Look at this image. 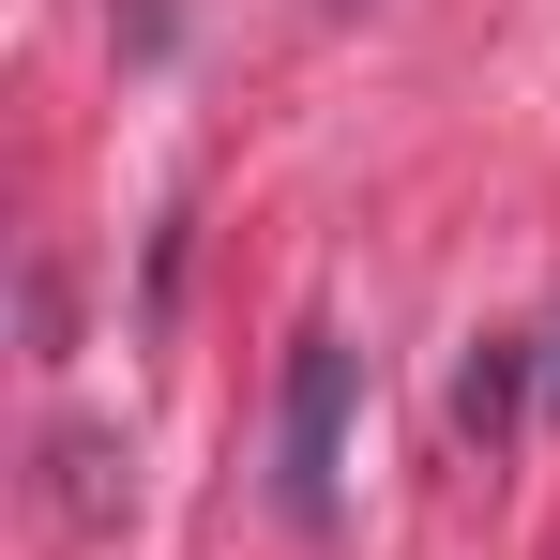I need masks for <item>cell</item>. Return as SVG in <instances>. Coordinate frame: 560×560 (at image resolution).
Here are the masks:
<instances>
[{
    "mask_svg": "<svg viewBox=\"0 0 560 560\" xmlns=\"http://www.w3.org/2000/svg\"><path fill=\"white\" fill-rule=\"evenodd\" d=\"M455 424H469V440H500V424H515V334H485V349L455 364Z\"/></svg>",
    "mask_w": 560,
    "mask_h": 560,
    "instance_id": "7a4b0ae2",
    "label": "cell"
},
{
    "mask_svg": "<svg viewBox=\"0 0 560 560\" xmlns=\"http://www.w3.org/2000/svg\"><path fill=\"white\" fill-rule=\"evenodd\" d=\"M349 409H364V349H349V334H303V349H288V409H273L288 530H334V515H349Z\"/></svg>",
    "mask_w": 560,
    "mask_h": 560,
    "instance_id": "6da1fadb",
    "label": "cell"
}]
</instances>
